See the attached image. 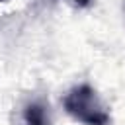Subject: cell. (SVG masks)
<instances>
[{
  "label": "cell",
  "instance_id": "obj_2",
  "mask_svg": "<svg viewBox=\"0 0 125 125\" xmlns=\"http://www.w3.org/2000/svg\"><path fill=\"white\" fill-rule=\"evenodd\" d=\"M23 123L25 125H49V117L45 111V105L33 102L27 104L23 109Z\"/></svg>",
  "mask_w": 125,
  "mask_h": 125
},
{
  "label": "cell",
  "instance_id": "obj_3",
  "mask_svg": "<svg viewBox=\"0 0 125 125\" xmlns=\"http://www.w3.org/2000/svg\"><path fill=\"white\" fill-rule=\"evenodd\" d=\"M74 6H78V8H88L90 4H92V0H70Z\"/></svg>",
  "mask_w": 125,
  "mask_h": 125
},
{
  "label": "cell",
  "instance_id": "obj_1",
  "mask_svg": "<svg viewBox=\"0 0 125 125\" xmlns=\"http://www.w3.org/2000/svg\"><path fill=\"white\" fill-rule=\"evenodd\" d=\"M66 113L84 125H109V113L100 102L94 88L88 84L74 86L62 100Z\"/></svg>",
  "mask_w": 125,
  "mask_h": 125
},
{
  "label": "cell",
  "instance_id": "obj_5",
  "mask_svg": "<svg viewBox=\"0 0 125 125\" xmlns=\"http://www.w3.org/2000/svg\"><path fill=\"white\" fill-rule=\"evenodd\" d=\"M123 8H125V4H123Z\"/></svg>",
  "mask_w": 125,
  "mask_h": 125
},
{
  "label": "cell",
  "instance_id": "obj_4",
  "mask_svg": "<svg viewBox=\"0 0 125 125\" xmlns=\"http://www.w3.org/2000/svg\"><path fill=\"white\" fill-rule=\"evenodd\" d=\"M0 2H6V0H0Z\"/></svg>",
  "mask_w": 125,
  "mask_h": 125
}]
</instances>
